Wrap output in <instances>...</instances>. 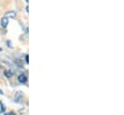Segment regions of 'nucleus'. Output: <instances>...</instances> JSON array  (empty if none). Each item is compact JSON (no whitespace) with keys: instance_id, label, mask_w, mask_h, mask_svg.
<instances>
[{"instance_id":"39448f33","label":"nucleus","mask_w":124,"mask_h":115,"mask_svg":"<svg viewBox=\"0 0 124 115\" xmlns=\"http://www.w3.org/2000/svg\"><path fill=\"white\" fill-rule=\"evenodd\" d=\"M15 16V13L14 12H8L7 14H6V17L8 18V17H14Z\"/></svg>"},{"instance_id":"423d86ee","label":"nucleus","mask_w":124,"mask_h":115,"mask_svg":"<svg viewBox=\"0 0 124 115\" xmlns=\"http://www.w3.org/2000/svg\"><path fill=\"white\" fill-rule=\"evenodd\" d=\"M5 111V107L3 105H1V109H0V112H4Z\"/></svg>"},{"instance_id":"0eeeda50","label":"nucleus","mask_w":124,"mask_h":115,"mask_svg":"<svg viewBox=\"0 0 124 115\" xmlns=\"http://www.w3.org/2000/svg\"><path fill=\"white\" fill-rule=\"evenodd\" d=\"M25 61H26V63H29V57H28V55L25 56Z\"/></svg>"},{"instance_id":"f03ea898","label":"nucleus","mask_w":124,"mask_h":115,"mask_svg":"<svg viewBox=\"0 0 124 115\" xmlns=\"http://www.w3.org/2000/svg\"><path fill=\"white\" fill-rule=\"evenodd\" d=\"M17 80H18L20 83H25V82L27 81V77H26L24 74H22V75H19V76H18V78H17Z\"/></svg>"},{"instance_id":"20e7f679","label":"nucleus","mask_w":124,"mask_h":115,"mask_svg":"<svg viewBox=\"0 0 124 115\" xmlns=\"http://www.w3.org/2000/svg\"><path fill=\"white\" fill-rule=\"evenodd\" d=\"M4 75H5V77H7L9 78V77H13L14 73H13L12 70H6V71L4 72Z\"/></svg>"},{"instance_id":"1a4fd4ad","label":"nucleus","mask_w":124,"mask_h":115,"mask_svg":"<svg viewBox=\"0 0 124 115\" xmlns=\"http://www.w3.org/2000/svg\"><path fill=\"white\" fill-rule=\"evenodd\" d=\"M0 95H3V91L0 89Z\"/></svg>"},{"instance_id":"f257e3e1","label":"nucleus","mask_w":124,"mask_h":115,"mask_svg":"<svg viewBox=\"0 0 124 115\" xmlns=\"http://www.w3.org/2000/svg\"><path fill=\"white\" fill-rule=\"evenodd\" d=\"M0 24H1V26H2L3 28L7 27L8 24H9V18H7L6 16H3V17L1 18V20H0Z\"/></svg>"},{"instance_id":"9d476101","label":"nucleus","mask_w":124,"mask_h":115,"mask_svg":"<svg viewBox=\"0 0 124 115\" xmlns=\"http://www.w3.org/2000/svg\"><path fill=\"white\" fill-rule=\"evenodd\" d=\"M1 50H2V48H1V47H0V51H1Z\"/></svg>"},{"instance_id":"6e6552de","label":"nucleus","mask_w":124,"mask_h":115,"mask_svg":"<svg viewBox=\"0 0 124 115\" xmlns=\"http://www.w3.org/2000/svg\"><path fill=\"white\" fill-rule=\"evenodd\" d=\"M5 115H14V113L11 111V112H7V113H6V114H5Z\"/></svg>"},{"instance_id":"7ed1b4c3","label":"nucleus","mask_w":124,"mask_h":115,"mask_svg":"<svg viewBox=\"0 0 124 115\" xmlns=\"http://www.w3.org/2000/svg\"><path fill=\"white\" fill-rule=\"evenodd\" d=\"M14 100H15L16 103H21V101H22V94L20 92H17L15 97H14Z\"/></svg>"}]
</instances>
